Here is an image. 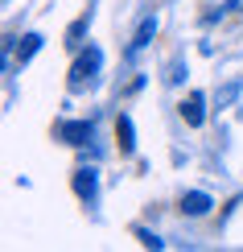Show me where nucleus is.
<instances>
[{
  "instance_id": "7ed1b4c3",
  "label": "nucleus",
  "mask_w": 243,
  "mask_h": 252,
  "mask_svg": "<svg viewBox=\"0 0 243 252\" xmlns=\"http://www.w3.org/2000/svg\"><path fill=\"white\" fill-rule=\"evenodd\" d=\"M91 132H95L91 120H66V124H58V136H62L66 145H87Z\"/></svg>"
},
{
  "instance_id": "f257e3e1",
  "label": "nucleus",
  "mask_w": 243,
  "mask_h": 252,
  "mask_svg": "<svg viewBox=\"0 0 243 252\" xmlns=\"http://www.w3.org/2000/svg\"><path fill=\"white\" fill-rule=\"evenodd\" d=\"M99 66H103V50H99V46H87V50L79 54L75 70H70V87L79 91V87H82L87 79H95V75H99Z\"/></svg>"
},
{
  "instance_id": "9d476101",
  "label": "nucleus",
  "mask_w": 243,
  "mask_h": 252,
  "mask_svg": "<svg viewBox=\"0 0 243 252\" xmlns=\"http://www.w3.org/2000/svg\"><path fill=\"white\" fill-rule=\"evenodd\" d=\"M239 87H243V83H227V87L215 95V103H218V108H231V103H235V95H239Z\"/></svg>"
},
{
  "instance_id": "f8f14e48",
  "label": "nucleus",
  "mask_w": 243,
  "mask_h": 252,
  "mask_svg": "<svg viewBox=\"0 0 243 252\" xmlns=\"http://www.w3.org/2000/svg\"><path fill=\"white\" fill-rule=\"evenodd\" d=\"M186 79V62H173V70H169V83H182Z\"/></svg>"
},
{
  "instance_id": "20e7f679",
  "label": "nucleus",
  "mask_w": 243,
  "mask_h": 252,
  "mask_svg": "<svg viewBox=\"0 0 243 252\" xmlns=\"http://www.w3.org/2000/svg\"><path fill=\"white\" fill-rule=\"evenodd\" d=\"M182 120L189 124V128H202V120H206V95L202 91H194V95L182 103Z\"/></svg>"
},
{
  "instance_id": "1a4fd4ad",
  "label": "nucleus",
  "mask_w": 243,
  "mask_h": 252,
  "mask_svg": "<svg viewBox=\"0 0 243 252\" xmlns=\"http://www.w3.org/2000/svg\"><path fill=\"white\" fill-rule=\"evenodd\" d=\"M87 29H91V13H87V17H79L75 25L66 29V46H70V50H82V37H87Z\"/></svg>"
},
{
  "instance_id": "39448f33",
  "label": "nucleus",
  "mask_w": 243,
  "mask_h": 252,
  "mask_svg": "<svg viewBox=\"0 0 243 252\" xmlns=\"http://www.w3.org/2000/svg\"><path fill=\"white\" fill-rule=\"evenodd\" d=\"M153 33H157V17H144V21H140V29H136V37L128 41V58H136V54H140V50L153 41Z\"/></svg>"
},
{
  "instance_id": "9b49d317",
  "label": "nucleus",
  "mask_w": 243,
  "mask_h": 252,
  "mask_svg": "<svg viewBox=\"0 0 243 252\" xmlns=\"http://www.w3.org/2000/svg\"><path fill=\"white\" fill-rule=\"evenodd\" d=\"M136 236H140V244H144V248H165V240L157 236V232H144V227H136Z\"/></svg>"
},
{
  "instance_id": "0eeeda50",
  "label": "nucleus",
  "mask_w": 243,
  "mask_h": 252,
  "mask_svg": "<svg viewBox=\"0 0 243 252\" xmlns=\"http://www.w3.org/2000/svg\"><path fill=\"white\" fill-rule=\"evenodd\" d=\"M210 207H215V203H210L206 190H189V194H182V211H186V215H206Z\"/></svg>"
},
{
  "instance_id": "423d86ee",
  "label": "nucleus",
  "mask_w": 243,
  "mask_h": 252,
  "mask_svg": "<svg viewBox=\"0 0 243 252\" xmlns=\"http://www.w3.org/2000/svg\"><path fill=\"white\" fill-rule=\"evenodd\" d=\"M115 141H120V153H136V128H132V116H115Z\"/></svg>"
},
{
  "instance_id": "6e6552de",
  "label": "nucleus",
  "mask_w": 243,
  "mask_h": 252,
  "mask_svg": "<svg viewBox=\"0 0 243 252\" xmlns=\"http://www.w3.org/2000/svg\"><path fill=\"white\" fill-rule=\"evenodd\" d=\"M41 41H46L41 33H25V37H21V46H17V62H21V66H25V62L41 50Z\"/></svg>"
},
{
  "instance_id": "f03ea898",
  "label": "nucleus",
  "mask_w": 243,
  "mask_h": 252,
  "mask_svg": "<svg viewBox=\"0 0 243 252\" xmlns=\"http://www.w3.org/2000/svg\"><path fill=\"white\" fill-rule=\"evenodd\" d=\"M75 194L87 207L99 198V170H95V165H79V170H75Z\"/></svg>"
}]
</instances>
